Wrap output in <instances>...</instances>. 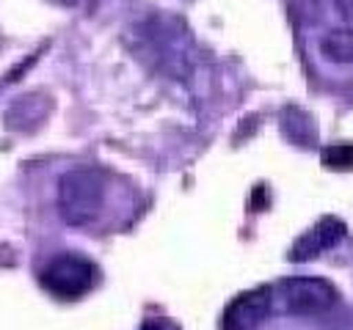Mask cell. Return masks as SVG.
<instances>
[{
  "instance_id": "ba28073f",
  "label": "cell",
  "mask_w": 353,
  "mask_h": 330,
  "mask_svg": "<svg viewBox=\"0 0 353 330\" xmlns=\"http://www.w3.org/2000/svg\"><path fill=\"white\" fill-rule=\"evenodd\" d=\"M320 160H323V165L331 168V170H350V168H353V146H347V143L328 146V148H323Z\"/></svg>"
},
{
  "instance_id": "9c48e42d",
  "label": "cell",
  "mask_w": 353,
  "mask_h": 330,
  "mask_svg": "<svg viewBox=\"0 0 353 330\" xmlns=\"http://www.w3.org/2000/svg\"><path fill=\"white\" fill-rule=\"evenodd\" d=\"M339 16L347 22V28H353V0H334Z\"/></svg>"
},
{
  "instance_id": "52a82bcc",
  "label": "cell",
  "mask_w": 353,
  "mask_h": 330,
  "mask_svg": "<svg viewBox=\"0 0 353 330\" xmlns=\"http://www.w3.org/2000/svg\"><path fill=\"white\" fill-rule=\"evenodd\" d=\"M281 129H284V138L298 143V146H312L314 143V124L301 107H287L281 113Z\"/></svg>"
},
{
  "instance_id": "8992f818",
  "label": "cell",
  "mask_w": 353,
  "mask_h": 330,
  "mask_svg": "<svg viewBox=\"0 0 353 330\" xmlns=\"http://www.w3.org/2000/svg\"><path fill=\"white\" fill-rule=\"evenodd\" d=\"M320 55L336 66H353V28L328 30L320 38Z\"/></svg>"
},
{
  "instance_id": "3957f363",
  "label": "cell",
  "mask_w": 353,
  "mask_h": 330,
  "mask_svg": "<svg viewBox=\"0 0 353 330\" xmlns=\"http://www.w3.org/2000/svg\"><path fill=\"white\" fill-rule=\"evenodd\" d=\"M94 283V264L77 253H58L41 270V286L61 300L83 297Z\"/></svg>"
},
{
  "instance_id": "7a4b0ae2",
  "label": "cell",
  "mask_w": 353,
  "mask_h": 330,
  "mask_svg": "<svg viewBox=\"0 0 353 330\" xmlns=\"http://www.w3.org/2000/svg\"><path fill=\"white\" fill-rule=\"evenodd\" d=\"M273 297H279L281 311L292 314V316H317L334 308L336 302V289L325 280V278H314V275H295L279 283V292H273Z\"/></svg>"
},
{
  "instance_id": "8fae6325",
  "label": "cell",
  "mask_w": 353,
  "mask_h": 330,
  "mask_svg": "<svg viewBox=\"0 0 353 330\" xmlns=\"http://www.w3.org/2000/svg\"><path fill=\"white\" fill-rule=\"evenodd\" d=\"M58 3H61V0H58Z\"/></svg>"
},
{
  "instance_id": "30bf717a",
  "label": "cell",
  "mask_w": 353,
  "mask_h": 330,
  "mask_svg": "<svg viewBox=\"0 0 353 330\" xmlns=\"http://www.w3.org/2000/svg\"><path fill=\"white\" fill-rule=\"evenodd\" d=\"M141 330H171L163 319H149V322H143V327Z\"/></svg>"
},
{
  "instance_id": "6da1fadb",
  "label": "cell",
  "mask_w": 353,
  "mask_h": 330,
  "mask_svg": "<svg viewBox=\"0 0 353 330\" xmlns=\"http://www.w3.org/2000/svg\"><path fill=\"white\" fill-rule=\"evenodd\" d=\"M105 206V176L94 168H72L58 182V212L66 226H88Z\"/></svg>"
},
{
  "instance_id": "5b68a950",
  "label": "cell",
  "mask_w": 353,
  "mask_h": 330,
  "mask_svg": "<svg viewBox=\"0 0 353 330\" xmlns=\"http://www.w3.org/2000/svg\"><path fill=\"white\" fill-rule=\"evenodd\" d=\"M347 234V226L339 217H320L309 231H303L292 248H290V258L292 261H309L317 258L320 253L331 250L336 242H342V236Z\"/></svg>"
},
{
  "instance_id": "277c9868",
  "label": "cell",
  "mask_w": 353,
  "mask_h": 330,
  "mask_svg": "<svg viewBox=\"0 0 353 330\" xmlns=\"http://www.w3.org/2000/svg\"><path fill=\"white\" fill-rule=\"evenodd\" d=\"M273 305V289L256 286L245 294H240L223 314V330H254L259 327Z\"/></svg>"
}]
</instances>
